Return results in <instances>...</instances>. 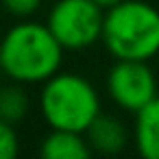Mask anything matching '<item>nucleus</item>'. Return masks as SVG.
<instances>
[{"label":"nucleus","instance_id":"nucleus-4","mask_svg":"<svg viewBox=\"0 0 159 159\" xmlns=\"http://www.w3.org/2000/svg\"><path fill=\"white\" fill-rule=\"evenodd\" d=\"M105 9L94 0H59L50 9L46 26L63 50H83L102 37Z\"/></svg>","mask_w":159,"mask_h":159},{"label":"nucleus","instance_id":"nucleus-9","mask_svg":"<svg viewBox=\"0 0 159 159\" xmlns=\"http://www.w3.org/2000/svg\"><path fill=\"white\" fill-rule=\"evenodd\" d=\"M29 113V96L22 87V83H11L0 87V118L5 122L18 124Z\"/></svg>","mask_w":159,"mask_h":159},{"label":"nucleus","instance_id":"nucleus-8","mask_svg":"<svg viewBox=\"0 0 159 159\" xmlns=\"http://www.w3.org/2000/svg\"><path fill=\"white\" fill-rule=\"evenodd\" d=\"M135 146L144 159H159V94L135 113Z\"/></svg>","mask_w":159,"mask_h":159},{"label":"nucleus","instance_id":"nucleus-13","mask_svg":"<svg viewBox=\"0 0 159 159\" xmlns=\"http://www.w3.org/2000/svg\"><path fill=\"white\" fill-rule=\"evenodd\" d=\"M0 44H2V35H0Z\"/></svg>","mask_w":159,"mask_h":159},{"label":"nucleus","instance_id":"nucleus-7","mask_svg":"<svg viewBox=\"0 0 159 159\" xmlns=\"http://www.w3.org/2000/svg\"><path fill=\"white\" fill-rule=\"evenodd\" d=\"M42 157L46 159H85L89 157L92 148L83 133L68 131V129H50V133L44 137Z\"/></svg>","mask_w":159,"mask_h":159},{"label":"nucleus","instance_id":"nucleus-10","mask_svg":"<svg viewBox=\"0 0 159 159\" xmlns=\"http://www.w3.org/2000/svg\"><path fill=\"white\" fill-rule=\"evenodd\" d=\"M20 150V139L16 133V124L0 118V159H13Z\"/></svg>","mask_w":159,"mask_h":159},{"label":"nucleus","instance_id":"nucleus-12","mask_svg":"<svg viewBox=\"0 0 159 159\" xmlns=\"http://www.w3.org/2000/svg\"><path fill=\"white\" fill-rule=\"evenodd\" d=\"M94 2H96V5H100V7H102V9L107 11L109 7H113V5H118V2H120V0H94Z\"/></svg>","mask_w":159,"mask_h":159},{"label":"nucleus","instance_id":"nucleus-11","mask_svg":"<svg viewBox=\"0 0 159 159\" xmlns=\"http://www.w3.org/2000/svg\"><path fill=\"white\" fill-rule=\"evenodd\" d=\"M0 2H2V7L11 16H16V18H29V16H33L39 9L42 0H0Z\"/></svg>","mask_w":159,"mask_h":159},{"label":"nucleus","instance_id":"nucleus-1","mask_svg":"<svg viewBox=\"0 0 159 159\" xmlns=\"http://www.w3.org/2000/svg\"><path fill=\"white\" fill-rule=\"evenodd\" d=\"M63 61V46L46 24L20 22L2 35L0 68L18 83H44Z\"/></svg>","mask_w":159,"mask_h":159},{"label":"nucleus","instance_id":"nucleus-5","mask_svg":"<svg viewBox=\"0 0 159 159\" xmlns=\"http://www.w3.org/2000/svg\"><path fill=\"white\" fill-rule=\"evenodd\" d=\"M107 92L118 107L137 113L157 96V81L148 61L116 59V66L107 74Z\"/></svg>","mask_w":159,"mask_h":159},{"label":"nucleus","instance_id":"nucleus-6","mask_svg":"<svg viewBox=\"0 0 159 159\" xmlns=\"http://www.w3.org/2000/svg\"><path fill=\"white\" fill-rule=\"evenodd\" d=\"M83 135L89 148L100 155H118L126 146V129L113 116L98 113L92 120V124L83 131Z\"/></svg>","mask_w":159,"mask_h":159},{"label":"nucleus","instance_id":"nucleus-2","mask_svg":"<svg viewBox=\"0 0 159 159\" xmlns=\"http://www.w3.org/2000/svg\"><path fill=\"white\" fill-rule=\"evenodd\" d=\"M100 39L116 59L148 61L159 52V11L142 0H120L105 11Z\"/></svg>","mask_w":159,"mask_h":159},{"label":"nucleus","instance_id":"nucleus-3","mask_svg":"<svg viewBox=\"0 0 159 159\" xmlns=\"http://www.w3.org/2000/svg\"><path fill=\"white\" fill-rule=\"evenodd\" d=\"M39 107L50 129L83 133L100 113V98L87 79L70 72H55L44 81Z\"/></svg>","mask_w":159,"mask_h":159}]
</instances>
